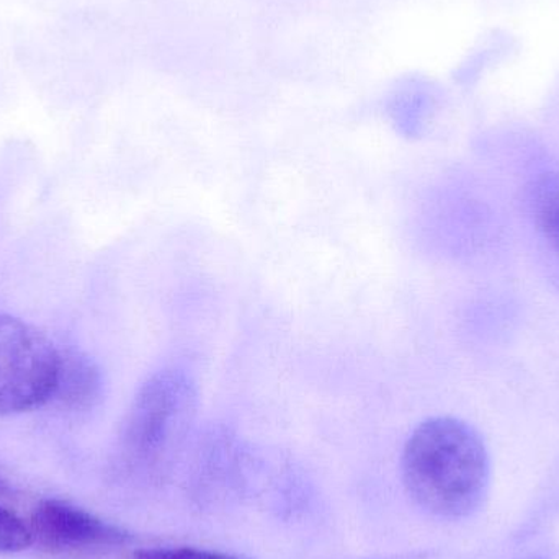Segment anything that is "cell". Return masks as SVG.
I'll use <instances>...</instances> for the list:
<instances>
[{
	"label": "cell",
	"mask_w": 559,
	"mask_h": 559,
	"mask_svg": "<svg viewBox=\"0 0 559 559\" xmlns=\"http://www.w3.org/2000/svg\"><path fill=\"white\" fill-rule=\"evenodd\" d=\"M9 491V488H7L5 481H3L2 478H0V495H3V492Z\"/></svg>",
	"instance_id": "9"
},
{
	"label": "cell",
	"mask_w": 559,
	"mask_h": 559,
	"mask_svg": "<svg viewBox=\"0 0 559 559\" xmlns=\"http://www.w3.org/2000/svg\"><path fill=\"white\" fill-rule=\"evenodd\" d=\"M61 352L28 322L0 314V416L29 413L49 403Z\"/></svg>",
	"instance_id": "3"
},
{
	"label": "cell",
	"mask_w": 559,
	"mask_h": 559,
	"mask_svg": "<svg viewBox=\"0 0 559 559\" xmlns=\"http://www.w3.org/2000/svg\"><path fill=\"white\" fill-rule=\"evenodd\" d=\"M33 534L19 515L0 508V554H19L33 545Z\"/></svg>",
	"instance_id": "7"
},
{
	"label": "cell",
	"mask_w": 559,
	"mask_h": 559,
	"mask_svg": "<svg viewBox=\"0 0 559 559\" xmlns=\"http://www.w3.org/2000/svg\"><path fill=\"white\" fill-rule=\"evenodd\" d=\"M102 393L104 380L97 364L81 352H61L51 401L71 413H88L100 403Z\"/></svg>",
	"instance_id": "5"
},
{
	"label": "cell",
	"mask_w": 559,
	"mask_h": 559,
	"mask_svg": "<svg viewBox=\"0 0 559 559\" xmlns=\"http://www.w3.org/2000/svg\"><path fill=\"white\" fill-rule=\"evenodd\" d=\"M29 531L33 540L48 551L120 547L131 542L128 532L61 501L39 502L33 511Z\"/></svg>",
	"instance_id": "4"
},
{
	"label": "cell",
	"mask_w": 559,
	"mask_h": 559,
	"mask_svg": "<svg viewBox=\"0 0 559 559\" xmlns=\"http://www.w3.org/2000/svg\"><path fill=\"white\" fill-rule=\"evenodd\" d=\"M528 559H545V558L534 557V558H528Z\"/></svg>",
	"instance_id": "10"
},
{
	"label": "cell",
	"mask_w": 559,
	"mask_h": 559,
	"mask_svg": "<svg viewBox=\"0 0 559 559\" xmlns=\"http://www.w3.org/2000/svg\"><path fill=\"white\" fill-rule=\"evenodd\" d=\"M401 472L407 492L424 511L465 519L488 498L491 460L475 427L459 417H430L407 439Z\"/></svg>",
	"instance_id": "1"
},
{
	"label": "cell",
	"mask_w": 559,
	"mask_h": 559,
	"mask_svg": "<svg viewBox=\"0 0 559 559\" xmlns=\"http://www.w3.org/2000/svg\"><path fill=\"white\" fill-rule=\"evenodd\" d=\"M535 223L559 258V174L542 177L532 190Z\"/></svg>",
	"instance_id": "6"
},
{
	"label": "cell",
	"mask_w": 559,
	"mask_h": 559,
	"mask_svg": "<svg viewBox=\"0 0 559 559\" xmlns=\"http://www.w3.org/2000/svg\"><path fill=\"white\" fill-rule=\"evenodd\" d=\"M199 394L179 370L157 371L131 401L118 437V452L128 469L159 476L173 468L193 423Z\"/></svg>",
	"instance_id": "2"
},
{
	"label": "cell",
	"mask_w": 559,
	"mask_h": 559,
	"mask_svg": "<svg viewBox=\"0 0 559 559\" xmlns=\"http://www.w3.org/2000/svg\"><path fill=\"white\" fill-rule=\"evenodd\" d=\"M134 559H248L238 555L222 554V551L200 550V548L173 547L147 548L138 550Z\"/></svg>",
	"instance_id": "8"
}]
</instances>
